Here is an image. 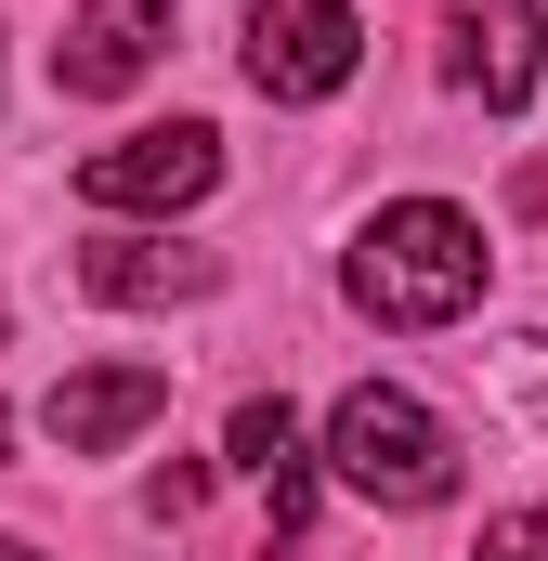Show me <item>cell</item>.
I'll return each instance as SVG.
<instances>
[{"mask_svg": "<svg viewBox=\"0 0 548 561\" xmlns=\"http://www.w3.org/2000/svg\"><path fill=\"white\" fill-rule=\"evenodd\" d=\"M170 419V366H79V379H53V405H39V431L66 444V457H118L132 431Z\"/></svg>", "mask_w": 548, "mask_h": 561, "instance_id": "cell-6", "label": "cell"}, {"mask_svg": "<svg viewBox=\"0 0 548 561\" xmlns=\"http://www.w3.org/2000/svg\"><path fill=\"white\" fill-rule=\"evenodd\" d=\"M483 275H496V249H483V222L457 196H392L340 262L353 313H379V327H457L483 300Z\"/></svg>", "mask_w": 548, "mask_h": 561, "instance_id": "cell-1", "label": "cell"}, {"mask_svg": "<svg viewBox=\"0 0 548 561\" xmlns=\"http://www.w3.org/2000/svg\"><path fill=\"white\" fill-rule=\"evenodd\" d=\"M0 444H13V405H0Z\"/></svg>", "mask_w": 548, "mask_h": 561, "instance_id": "cell-13", "label": "cell"}, {"mask_svg": "<svg viewBox=\"0 0 548 561\" xmlns=\"http://www.w3.org/2000/svg\"><path fill=\"white\" fill-rule=\"evenodd\" d=\"M327 470L366 496V510H444L457 496V431L418 405L406 379H353L327 405Z\"/></svg>", "mask_w": 548, "mask_h": 561, "instance_id": "cell-2", "label": "cell"}, {"mask_svg": "<svg viewBox=\"0 0 548 561\" xmlns=\"http://www.w3.org/2000/svg\"><path fill=\"white\" fill-rule=\"evenodd\" d=\"M170 26H183V0H79L66 39H53V92H79V105L132 92L144 66L170 53Z\"/></svg>", "mask_w": 548, "mask_h": 561, "instance_id": "cell-5", "label": "cell"}, {"mask_svg": "<svg viewBox=\"0 0 548 561\" xmlns=\"http://www.w3.org/2000/svg\"><path fill=\"white\" fill-rule=\"evenodd\" d=\"M444 66H457V92H483L496 118H523L536 105V0H444Z\"/></svg>", "mask_w": 548, "mask_h": 561, "instance_id": "cell-7", "label": "cell"}, {"mask_svg": "<svg viewBox=\"0 0 548 561\" xmlns=\"http://www.w3.org/2000/svg\"><path fill=\"white\" fill-rule=\"evenodd\" d=\"M222 183V131L209 118H170V131H118L79 157V196L92 209H196Z\"/></svg>", "mask_w": 548, "mask_h": 561, "instance_id": "cell-4", "label": "cell"}, {"mask_svg": "<svg viewBox=\"0 0 548 561\" xmlns=\"http://www.w3.org/2000/svg\"><path fill=\"white\" fill-rule=\"evenodd\" d=\"M470 561H548V510H510V523H483V549Z\"/></svg>", "mask_w": 548, "mask_h": 561, "instance_id": "cell-10", "label": "cell"}, {"mask_svg": "<svg viewBox=\"0 0 548 561\" xmlns=\"http://www.w3.org/2000/svg\"><path fill=\"white\" fill-rule=\"evenodd\" d=\"M0 561H39V549H13V536H0Z\"/></svg>", "mask_w": 548, "mask_h": 561, "instance_id": "cell-12", "label": "cell"}, {"mask_svg": "<svg viewBox=\"0 0 548 561\" xmlns=\"http://www.w3.org/2000/svg\"><path fill=\"white\" fill-rule=\"evenodd\" d=\"M353 66H366L353 0H249V79L274 105H327V92H353Z\"/></svg>", "mask_w": 548, "mask_h": 561, "instance_id": "cell-3", "label": "cell"}, {"mask_svg": "<svg viewBox=\"0 0 548 561\" xmlns=\"http://www.w3.org/2000/svg\"><path fill=\"white\" fill-rule=\"evenodd\" d=\"M222 457L262 483L274 536H300V523H313V444H300V405H287V392H249V405H236V431H222Z\"/></svg>", "mask_w": 548, "mask_h": 561, "instance_id": "cell-8", "label": "cell"}, {"mask_svg": "<svg viewBox=\"0 0 548 561\" xmlns=\"http://www.w3.org/2000/svg\"><path fill=\"white\" fill-rule=\"evenodd\" d=\"M79 287L118 300V313H144V300H209L222 262L209 249H170V236H105V249H79Z\"/></svg>", "mask_w": 548, "mask_h": 561, "instance_id": "cell-9", "label": "cell"}, {"mask_svg": "<svg viewBox=\"0 0 548 561\" xmlns=\"http://www.w3.org/2000/svg\"><path fill=\"white\" fill-rule=\"evenodd\" d=\"M196 496H209V470H196V457H170V470H157V483H144V510H157V523H183V510H196Z\"/></svg>", "mask_w": 548, "mask_h": 561, "instance_id": "cell-11", "label": "cell"}]
</instances>
